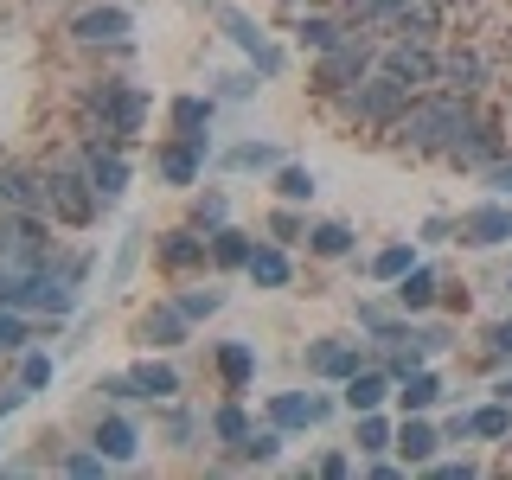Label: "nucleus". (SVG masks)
Returning a JSON list of instances; mask_svg holds the SVG:
<instances>
[{"mask_svg": "<svg viewBox=\"0 0 512 480\" xmlns=\"http://www.w3.org/2000/svg\"><path fill=\"white\" fill-rule=\"evenodd\" d=\"M493 397H506V404H512V372H500V378H493Z\"/></svg>", "mask_w": 512, "mask_h": 480, "instance_id": "4d7b16f0", "label": "nucleus"}, {"mask_svg": "<svg viewBox=\"0 0 512 480\" xmlns=\"http://www.w3.org/2000/svg\"><path fill=\"white\" fill-rule=\"evenodd\" d=\"M282 7H288V13H295V7H301V0H282Z\"/></svg>", "mask_w": 512, "mask_h": 480, "instance_id": "13d9d810", "label": "nucleus"}, {"mask_svg": "<svg viewBox=\"0 0 512 480\" xmlns=\"http://www.w3.org/2000/svg\"><path fill=\"white\" fill-rule=\"evenodd\" d=\"M135 256H141V231H128V237H122V250H116V269H109V282H128Z\"/></svg>", "mask_w": 512, "mask_h": 480, "instance_id": "a18cd8bd", "label": "nucleus"}, {"mask_svg": "<svg viewBox=\"0 0 512 480\" xmlns=\"http://www.w3.org/2000/svg\"><path fill=\"white\" fill-rule=\"evenodd\" d=\"M26 397H32V391H26L20 378H13L7 391H0V423H7V416H20V404H26Z\"/></svg>", "mask_w": 512, "mask_h": 480, "instance_id": "8fccbe9b", "label": "nucleus"}, {"mask_svg": "<svg viewBox=\"0 0 512 480\" xmlns=\"http://www.w3.org/2000/svg\"><path fill=\"white\" fill-rule=\"evenodd\" d=\"M423 237H429V244H442V237H455V218H429V224H423Z\"/></svg>", "mask_w": 512, "mask_h": 480, "instance_id": "5fc2aeb1", "label": "nucleus"}, {"mask_svg": "<svg viewBox=\"0 0 512 480\" xmlns=\"http://www.w3.org/2000/svg\"><path fill=\"white\" fill-rule=\"evenodd\" d=\"M58 468H64V474H71V480H96V474H109V468H116V461H109V455H103V448H96V442H90V448H71V455H64V461H58Z\"/></svg>", "mask_w": 512, "mask_h": 480, "instance_id": "58836bf2", "label": "nucleus"}, {"mask_svg": "<svg viewBox=\"0 0 512 480\" xmlns=\"http://www.w3.org/2000/svg\"><path fill=\"white\" fill-rule=\"evenodd\" d=\"M436 269H429V263H416L410 269V276H397L391 282V295H397V308H404V314H429V308H436Z\"/></svg>", "mask_w": 512, "mask_h": 480, "instance_id": "b1692460", "label": "nucleus"}, {"mask_svg": "<svg viewBox=\"0 0 512 480\" xmlns=\"http://www.w3.org/2000/svg\"><path fill=\"white\" fill-rule=\"evenodd\" d=\"M250 250H256V237L237 231V224H218V231H212V269H244Z\"/></svg>", "mask_w": 512, "mask_h": 480, "instance_id": "2f4dec72", "label": "nucleus"}, {"mask_svg": "<svg viewBox=\"0 0 512 480\" xmlns=\"http://www.w3.org/2000/svg\"><path fill=\"white\" fill-rule=\"evenodd\" d=\"M506 295H512V276H506Z\"/></svg>", "mask_w": 512, "mask_h": 480, "instance_id": "bf43d9fd", "label": "nucleus"}, {"mask_svg": "<svg viewBox=\"0 0 512 480\" xmlns=\"http://www.w3.org/2000/svg\"><path fill=\"white\" fill-rule=\"evenodd\" d=\"M205 160H212V135H167L154 148V167L167 186H192L205 173Z\"/></svg>", "mask_w": 512, "mask_h": 480, "instance_id": "1a4fd4ad", "label": "nucleus"}, {"mask_svg": "<svg viewBox=\"0 0 512 480\" xmlns=\"http://www.w3.org/2000/svg\"><path fill=\"white\" fill-rule=\"evenodd\" d=\"M468 436H474V442H500V436H512V404H506V397H493V404L468 410Z\"/></svg>", "mask_w": 512, "mask_h": 480, "instance_id": "72a5a7b5", "label": "nucleus"}, {"mask_svg": "<svg viewBox=\"0 0 512 480\" xmlns=\"http://www.w3.org/2000/svg\"><path fill=\"white\" fill-rule=\"evenodd\" d=\"M52 378H58V352H45V346H26V352H20V384H26L32 397H39Z\"/></svg>", "mask_w": 512, "mask_h": 480, "instance_id": "e433bc0d", "label": "nucleus"}, {"mask_svg": "<svg viewBox=\"0 0 512 480\" xmlns=\"http://www.w3.org/2000/svg\"><path fill=\"white\" fill-rule=\"evenodd\" d=\"M378 71V52H372V39H359V32H346L333 52H320V71H314V90L320 96H340L352 84H365V77Z\"/></svg>", "mask_w": 512, "mask_h": 480, "instance_id": "20e7f679", "label": "nucleus"}, {"mask_svg": "<svg viewBox=\"0 0 512 480\" xmlns=\"http://www.w3.org/2000/svg\"><path fill=\"white\" fill-rule=\"evenodd\" d=\"M212 116H218V96H173L167 103L173 135H212Z\"/></svg>", "mask_w": 512, "mask_h": 480, "instance_id": "a878e982", "label": "nucleus"}, {"mask_svg": "<svg viewBox=\"0 0 512 480\" xmlns=\"http://www.w3.org/2000/svg\"><path fill=\"white\" fill-rule=\"evenodd\" d=\"M340 103H346V116H359V122H372V128H384L391 135V122L410 109V90L397 84V77H384V71H372L365 84H352V90H340Z\"/></svg>", "mask_w": 512, "mask_h": 480, "instance_id": "39448f33", "label": "nucleus"}, {"mask_svg": "<svg viewBox=\"0 0 512 480\" xmlns=\"http://www.w3.org/2000/svg\"><path fill=\"white\" fill-rule=\"evenodd\" d=\"M487 192H493V199H512V160H506V154L487 167Z\"/></svg>", "mask_w": 512, "mask_h": 480, "instance_id": "de8ad7c7", "label": "nucleus"}, {"mask_svg": "<svg viewBox=\"0 0 512 480\" xmlns=\"http://www.w3.org/2000/svg\"><path fill=\"white\" fill-rule=\"evenodd\" d=\"M244 276H250L256 288H288V282H295L288 244H256V250H250V263H244Z\"/></svg>", "mask_w": 512, "mask_h": 480, "instance_id": "412c9836", "label": "nucleus"}, {"mask_svg": "<svg viewBox=\"0 0 512 480\" xmlns=\"http://www.w3.org/2000/svg\"><path fill=\"white\" fill-rule=\"evenodd\" d=\"M192 429H199L192 416H173V448H192Z\"/></svg>", "mask_w": 512, "mask_h": 480, "instance_id": "6e6d98bb", "label": "nucleus"}, {"mask_svg": "<svg viewBox=\"0 0 512 480\" xmlns=\"http://www.w3.org/2000/svg\"><path fill=\"white\" fill-rule=\"evenodd\" d=\"M346 39V26L340 20H333V13H295V45H301V52H333V45H340Z\"/></svg>", "mask_w": 512, "mask_h": 480, "instance_id": "bb28decb", "label": "nucleus"}, {"mask_svg": "<svg viewBox=\"0 0 512 480\" xmlns=\"http://www.w3.org/2000/svg\"><path fill=\"white\" fill-rule=\"evenodd\" d=\"M416 346H423V352H442L448 346V327H416Z\"/></svg>", "mask_w": 512, "mask_h": 480, "instance_id": "864d4df0", "label": "nucleus"}, {"mask_svg": "<svg viewBox=\"0 0 512 480\" xmlns=\"http://www.w3.org/2000/svg\"><path fill=\"white\" fill-rule=\"evenodd\" d=\"M263 416L276 429H288V436H301V429H314V423H327V416H333V397L327 391H276L263 404Z\"/></svg>", "mask_w": 512, "mask_h": 480, "instance_id": "f8f14e48", "label": "nucleus"}, {"mask_svg": "<svg viewBox=\"0 0 512 480\" xmlns=\"http://www.w3.org/2000/svg\"><path fill=\"white\" fill-rule=\"evenodd\" d=\"M45 212H52L58 224H71V231H90V224L109 212L103 192H96L90 173H84V154H77V160H58V167H45Z\"/></svg>", "mask_w": 512, "mask_h": 480, "instance_id": "f257e3e1", "label": "nucleus"}, {"mask_svg": "<svg viewBox=\"0 0 512 480\" xmlns=\"http://www.w3.org/2000/svg\"><path fill=\"white\" fill-rule=\"evenodd\" d=\"M442 84L461 90V96H474L480 84H487V58H480V52H448L442 58Z\"/></svg>", "mask_w": 512, "mask_h": 480, "instance_id": "c85d7f7f", "label": "nucleus"}, {"mask_svg": "<svg viewBox=\"0 0 512 480\" xmlns=\"http://www.w3.org/2000/svg\"><path fill=\"white\" fill-rule=\"evenodd\" d=\"M410 269H416V244H384L372 256V282H384V288H391L397 276H410Z\"/></svg>", "mask_w": 512, "mask_h": 480, "instance_id": "4c0bfd02", "label": "nucleus"}, {"mask_svg": "<svg viewBox=\"0 0 512 480\" xmlns=\"http://www.w3.org/2000/svg\"><path fill=\"white\" fill-rule=\"evenodd\" d=\"M442 442H474V436H468V410H455V416L442 423Z\"/></svg>", "mask_w": 512, "mask_h": 480, "instance_id": "603ef678", "label": "nucleus"}, {"mask_svg": "<svg viewBox=\"0 0 512 480\" xmlns=\"http://www.w3.org/2000/svg\"><path fill=\"white\" fill-rule=\"evenodd\" d=\"M96 448H103L109 461H116V468H128V461L141 455V429L128 423V416H103V423H96V436H90Z\"/></svg>", "mask_w": 512, "mask_h": 480, "instance_id": "5701e85b", "label": "nucleus"}, {"mask_svg": "<svg viewBox=\"0 0 512 480\" xmlns=\"http://www.w3.org/2000/svg\"><path fill=\"white\" fill-rule=\"evenodd\" d=\"M269 180H276V199H282V205H308L314 192H320V186H314V173L301 167V160H282Z\"/></svg>", "mask_w": 512, "mask_h": 480, "instance_id": "f704fd0d", "label": "nucleus"}, {"mask_svg": "<svg viewBox=\"0 0 512 480\" xmlns=\"http://www.w3.org/2000/svg\"><path fill=\"white\" fill-rule=\"evenodd\" d=\"M308 250L314 256H352V250H359V237H352L346 218H320V224H308Z\"/></svg>", "mask_w": 512, "mask_h": 480, "instance_id": "7c9ffc66", "label": "nucleus"}, {"mask_svg": "<svg viewBox=\"0 0 512 480\" xmlns=\"http://www.w3.org/2000/svg\"><path fill=\"white\" fill-rule=\"evenodd\" d=\"M352 442H359V455H384V448H397V423H391L384 410H359Z\"/></svg>", "mask_w": 512, "mask_h": 480, "instance_id": "c756f323", "label": "nucleus"}, {"mask_svg": "<svg viewBox=\"0 0 512 480\" xmlns=\"http://www.w3.org/2000/svg\"><path fill=\"white\" fill-rule=\"evenodd\" d=\"M436 448H442V429L429 423L423 410L397 423V461H404V468H429V461H436Z\"/></svg>", "mask_w": 512, "mask_h": 480, "instance_id": "f3484780", "label": "nucleus"}, {"mask_svg": "<svg viewBox=\"0 0 512 480\" xmlns=\"http://www.w3.org/2000/svg\"><path fill=\"white\" fill-rule=\"evenodd\" d=\"M205 429H212V436H218L224 448H231V442H244L256 423H250V410H244V404H237V397H231V404H218L212 416H205Z\"/></svg>", "mask_w": 512, "mask_h": 480, "instance_id": "c9c22d12", "label": "nucleus"}, {"mask_svg": "<svg viewBox=\"0 0 512 480\" xmlns=\"http://www.w3.org/2000/svg\"><path fill=\"white\" fill-rule=\"evenodd\" d=\"M269 237H276V244H301V237H308V218H301L295 205H276V212H269Z\"/></svg>", "mask_w": 512, "mask_h": 480, "instance_id": "37998d69", "label": "nucleus"}, {"mask_svg": "<svg viewBox=\"0 0 512 480\" xmlns=\"http://www.w3.org/2000/svg\"><path fill=\"white\" fill-rule=\"evenodd\" d=\"M212 359H218V384H224L231 397H244L250 378H256V346H250V340H224Z\"/></svg>", "mask_w": 512, "mask_h": 480, "instance_id": "aec40b11", "label": "nucleus"}, {"mask_svg": "<svg viewBox=\"0 0 512 480\" xmlns=\"http://www.w3.org/2000/svg\"><path fill=\"white\" fill-rule=\"evenodd\" d=\"M314 474H320V480H346V474H352V461H346V455H320V461H314Z\"/></svg>", "mask_w": 512, "mask_h": 480, "instance_id": "3c124183", "label": "nucleus"}, {"mask_svg": "<svg viewBox=\"0 0 512 480\" xmlns=\"http://www.w3.org/2000/svg\"><path fill=\"white\" fill-rule=\"evenodd\" d=\"M429 480H474V461H429Z\"/></svg>", "mask_w": 512, "mask_h": 480, "instance_id": "09e8293b", "label": "nucleus"}, {"mask_svg": "<svg viewBox=\"0 0 512 480\" xmlns=\"http://www.w3.org/2000/svg\"><path fill=\"white\" fill-rule=\"evenodd\" d=\"M397 397V378L384 372V365H359V372L346 378V410L359 416V410H384Z\"/></svg>", "mask_w": 512, "mask_h": 480, "instance_id": "a211bd4d", "label": "nucleus"}, {"mask_svg": "<svg viewBox=\"0 0 512 480\" xmlns=\"http://www.w3.org/2000/svg\"><path fill=\"white\" fill-rule=\"evenodd\" d=\"M135 340H141V346H154V352H173V346H186V340H192V320H186L180 301H154V308L135 320Z\"/></svg>", "mask_w": 512, "mask_h": 480, "instance_id": "ddd939ff", "label": "nucleus"}, {"mask_svg": "<svg viewBox=\"0 0 512 480\" xmlns=\"http://www.w3.org/2000/svg\"><path fill=\"white\" fill-rule=\"evenodd\" d=\"M173 301L186 308V320H192V327H199V320H212V314H224V288H180Z\"/></svg>", "mask_w": 512, "mask_h": 480, "instance_id": "ea45409f", "label": "nucleus"}, {"mask_svg": "<svg viewBox=\"0 0 512 480\" xmlns=\"http://www.w3.org/2000/svg\"><path fill=\"white\" fill-rule=\"evenodd\" d=\"M224 167H231V173H276L282 148H276V141H237V148L224 154Z\"/></svg>", "mask_w": 512, "mask_h": 480, "instance_id": "473e14b6", "label": "nucleus"}, {"mask_svg": "<svg viewBox=\"0 0 512 480\" xmlns=\"http://www.w3.org/2000/svg\"><path fill=\"white\" fill-rule=\"evenodd\" d=\"M52 256H58V244H52V231H45L39 212H0V263L39 269V263H52Z\"/></svg>", "mask_w": 512, "mask_h": 480, "instance_id": "423d86ee", "label": "nucleus"}, {"mask_svg": "<svg viewBox=\"0 0 512 480\" xmlns=\"http://www.w3.org/2000/svg\"><path fill=\"white\" fill-rule=\"evenodd\" d=\"M282 442H288V429H276L263 416V429H250L244 442H231V455L244 461V468H276V461H282Z\"/></svg>", "mask_w": 512, "mask_h": 480, "instance_id": "4be33fe9", "label": "nucleus"}, {"mask_svg": "<svg viewBox=\"0 0 512 480\" xmlns=\"http://www.w3.org/2000/svg\"><path fill=\"white\" fill-rule=\"evenodd\" d=\"M455 244H468V250H500V244H512V199L468 205V212L455 218Z\"/></svg>", "mask_w": 512, "mask_h": 480, "instance_id": "6e6552de", "label": "nucleus"}, {"mask_svg": "<svg viewBox=\"0 0 512 480\" xmlns=\"http://www.w3.org/2000/svg\"><path fill=\"white\" fill-rule=\"evenodd\" d=\"M378 71H384V77H397V84H404L410 96H423V90H436V84H442V58L429 52L423 39H391V45L378 52Z\"/></svg>", "mask_w": 512, "mask_h": 480, "instance_id": "0eeeda50", "label": "nucleus"}, {"mask_svg": "<svg viewBox=\"0 0 512 480\" xmlns=\"http://www.w3.org/2000/svg\"><path fill=\"white\" fill-rule=\"evenodd\" d=\"M212 96H224V103H244V96H256V71H224V77H212Z\"/></svg>", "mask_w": 512, "mask_h": 480, "instance_id": "c03bdc74", "label": "nucleus"}, {"mask_svg": "<svg viewBox=\"0 0 512 480\" xmlns=\"http://www.w3.org/2000/svg\"><path fill=\"white\" fill-rule=\"evenodd\" d=\"M26 346H32L26 308H0V352H26Z\"/></svg>", "mask_w": 512, "mask_h": 480, "instance_id": "79ce46f5", "label": "nucleus"}, {"mask_svg": "<svg viewBox=\"0 0 512 480\" xmlns=\"http://www.w3.org/2000/svg\"><path fill=\"white\" fill-rule=\"evenodd\" d=\"M301 365H308L314 378H327V384H346V378L365 365V346H359V340H340V333H320V340H308Z\"/></svg>", "mask_w": 512, "mask_h": 480, "instance_id": "9b49d317", "label": "nucleus"}, {"mask_svg": "<svg viewBox=\"0 0 512 480\" xmlns=\"http://www.w3.org/2000/svg\"><path fill=\"white\" fill-rule=\"evenodd\" d=\"M212 263V231H199V224H180V231L160 237V269L167 276H192V269Z\"/></svg>", "mask_w": 512, "mask_h": 480, "instance_id": "4468645a", "label": "nucleus"}, {"mask_svg": "<svg viewBox=\"0 0 512 480\" xmlns=\"http://www.w3.org/2000/svg\"><path fill=\"white\" fill-rule=\"evenodd\" d=\"M436 404H442V378L429 372V365H416V372L397 378V410H404V416H416V410H436Z\"/></svg>", "mask_w": 512, "mask_h": 480, "instance_id": "393cba45", "label": "nucleus"}, {"mask_svg": "<svg viewBox=\"0 0 512 480\" xmlns=\"http://www.w3.org/2000/svg\"><path fill=\"white\" fill-rule=\"evenodd\" d=\"M205 13H212V26L224 32V39H231L237 45V52H244L250 58V71L256 77H263V84H276V77L288 71V52H282V45L276 39H269V32L263 26H256L250 20V13L244 7H231V0H212V7H205Z\"/></svg>", "mask_w": 512, "mask_h": 480, "instance_id": "f03ea898", "label": "nucleus"}, {"mask_svg": "<svg viewBox=\"0 0 512 480\" xmlns=\"http://www.w3.org/2000/svg\"><path fill=\"white\" fill-rule=\"evenodd\" d=\"M192 224H199V231H218V224H231V199H224L218 186L199 192V199H192Z\"/></svg>", "mask_w": 512, "mask_h": 480, "instance_id": "a19ab883", "label": "nucleus"}, {"mask_svg": "<svg viewBox=\"0 0 512 480\" xmlns=\"http://www.w3.org/2000/svg\"><path fill=\"white\" fill-rule=\"evenodd\" d=\"M39 269H45V263H39ZM39 269L0 263V308H32V301H39Z\"/></svg>", "mask_w": 512, "mask_h": 480, "instance_id": "cd10ccee", "label": "nucleus"}, {"mask_svg": "<svg viewBox=\"0 0 512 480\" xmlns=\"http://www.w3.org/2000/svg\"><path fill=\"white\" fill-rule=\"evenodd\" d=\"M71 39L90 45V52H103V45H128V39H135V7H84L71 20Z\"/></svg>", "mask_w": 512, "mask_h": 480, "instance_id": "9d476101", "label": "nucleus"}, {"mask_svg": "<svg viewBox=\"0 0 512 480\" xmlns=\"http://www.w3.org/2000/svg\"><path fill=\"white\" fill-rule=\"evenodd\" d=\"M487 352L512 365V320H493V327H487Z\"/></svg>", "mask_w": 512, "mask_h": 480, "instance_id": "49530a36", "label": "nucleus"}, {"mask_svg": "<svg viewBox=\"0 0 512 480\" xmlns=\"http://www.w3.org/2000/svg\"><path fill=\"white\" fill-rule=\"evenodd\" d=\"M84 122H90V141H128L141 135V122H148V96L135 84H96L84 96Z\"/></svg>", "mask_w": 512, "mask_h": 480, "instance_id": "7ed1b4c3", "label": "nucleus"}, {"mask_svg": "<svg viewBox=\"0 0 512 480\" xmlns=\"http://www.w3.org/2000/svg\"><path fill=\"white\" fill-rule=\"evenodd\" d=\"M0 212H45V173L0 160Z\"/></svg>", "mask_w": 512, "mask_h": 480, "instance_id": "dca6fc26", "label": "nucleus"}, {"mask_svg": "<svg viewBox=\"0 0 512 480\" xmlns=\"http://www.w3.org/2000/svg\"><path fill=\"white\" fill-rule=\"evenodd\" d=\"M128 384H135V397H148V404H173V397H180V372H173L167 359H135L128 365Z\"/></svg>", "mask_w": 512, "mask_h": 480, "instance_id": "6ab92c4d", "label": "nucleus"}, {"mask_svg": "<svg viewBox=\"0 0 512 480\" xmlns=\"http://www.w3.org/2000/svg\"><path fill=\"white\" fill-rule=\"evenodd\" d=\"M84 173H90V186L103 192V205H116L122 192H128V154H122V141H90V148H84Z\"/></svg>", "mask_w": 512, "mask_h": 480, "instance_id": "2eb2a0df", "label": "nucleus"}]
</instances>
